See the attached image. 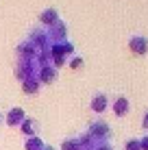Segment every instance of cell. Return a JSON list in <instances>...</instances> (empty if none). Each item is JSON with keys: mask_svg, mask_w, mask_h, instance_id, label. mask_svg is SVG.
Returning a JSON list of instances; mask_svg holds the SVG:
<instances>
[{"mask_svg": "<svg viewBox=\"0 0 148 150\" xmlns=\"http://www.w3.org/2000/svg\"><path fill=\"white\" fill-rule=\"evenodd\" d=\"M89 135H91V137H105V139H109V137H111L109 124L103 122V120L91 122V124H89Z\"/></svg>", "mask_w": 148, "mask_h": 150, "instance_id": "cell-1", "label": "cell"}, {"mask_svg": "<svg viewBox=\"0 0 148 150\" xmlns=\"http://www.w3.org/2000/svg\"><path fill=\"white\" fill-rule=\"evenodd\" d=\"M129 46L131 50L137 54H146L148 52V39L144 37V35H133V37L129 39Z\"/></svg>", "mask_w": 148, "mask_h": 150, "instance_id": "cell-2", "label": "cell"}, {"mask_svg": "<svg viewBox=\"0 0 148 150\" xmlns=\"http://www.w3.org/2000/svg\"><path fill=\"white\" fill-rule=\"evenodd\" d=\"M24 117H26V115H24V111L20 109V107H13V109L9 111V113H7V117H4V122H7L9 126H20V124L24 122Z\"/></svg>", "mask_w": 148, "mask_h": 150, "instance_id": "cell-3", "label": "cell"}, {"mask_svg": "<svg viewBox=\"0 0 148 150\" xmlns=\"http://www.w3.org/2000/svg\"><path fill=\"white\" fill-rule=\"evenodd\" d=\"M37 81H39V83H55V81H57V70H55V68H48V65L39 68Z\"/></svg>", "mask_w": 148, "mask_h": 150, "instance_id": "cell-4", "label": "cell"}, {"mask_svg": "<svg viewBox=\"0 0 148 150\" xmlns=\"http://www.w3.org/2000/svg\"><path fill=\"white\" fill-rule=\"evenodd\" d=\"M20 126H22V131L26 133L28 137H35V135H37L39 124H37V120H33V117H24V122L20 124Z\"/></svg>", "mask_w": 148, "mask_h": 150, "instance_id": "cell-5", "label": "cell"}, {"mask_svg": "<svg viewBox=\"0 0 148 150\" xmlns=\"http://www.w3.org/2000/svg\"><path fill=\"white\" fill-rule=\"evenodd\" d=\"M107 105H109V100H107L105 94H96L94 98H91V109H94L96 113H103L107 109Z\"/></svg>", "mask_w": 148, "mask_h": 150, "instance_id": "cell-6", "label": "cell"}, {"mask_svg": "<svg viewBox=\"0 0 148 150\" xmlns=\"http://www.w3.org/2000/svg\"><path fill=\"white\" fill-rule=\"evenodd\" d=\"M39 20H42L44 24H48V26H52L55 22H59V15H57V11H55V9H46V11L39 15Z\"/></svg>", "mask_w": 148, "mask_h": 150, "instance_id": "cell-7", "label": "cell"}, {"mask_svg": "<svg viewBox=\"0 0 148 150\" xmlns=\"http://www.w3.org/2000/svg\"><path fill=\"white\" fill-rule=\"evenodd\" d=\"M113 111H115V115H126V111H129V100H126L124 96H120L118 100L113 102Z\"/></svg>", "mask_w": 148, "mask_h": 150, "instance_id": "cell-8", "label": "cell"}, {"mask_svg": "<svg viewBox=\"0 0 148 150\" xmlns=\"http://www.w3.org/2000/svg\"><path fill=\"white\" fill-rule=\"evenodd\" d=\"M39 85H42V83H39L37 79H26V81H22V89L26 91V94H37V91H39Z\"/></svg>", "mask_w": 148, "mask_h": 150, "instance_id": "cell-9", "label": "cell"}, {"mask_svg": "<svg viewBox=\"0 0 148 150\" xmlns=\"http://www.w3.org/2000/svg\"><path fill=\"white\" fill-rule=\"evenodd\" d=\"M44 146H46V144H44V142H42V139H39L37 135L26 139V150H42Z\"/></svg>", "mask_w": 148, "mask_h": 150, "instance_id": "cell-10", "label": "cell"}, {"mask_svg": "<svg viewBox=\"0 0 148 150\" xmlns=\"http://www.w3.org/2000/svg\"><path fill=\"white\" fill-rule=\"evenodd\" d=\"M126 150H142L140 148V139H131V142L126 144Z\"/></svg>", "mask_w": 148, "mask_h": 150, "instance_id": "cell-11", "label": "cell"}, {"mask_svg": "<svg viewBox=\"0 0 148 150\" xmlns=\"http://www.w3.org/2000/svg\"><path fill=\"white\" fill-rule=\"evenodd\" d=\"M81 63H83V59H81V57H74V59L70 61V65H72V68H81Z\"/></svg>", "mask_w": 148, "mask_h": 150, "instance_id": "cell-12", "label": "cell"}, {"mask_svg": "<svg viewBox=\"0 0 148 150\" xmlns=\"http://www.w3.org/2000/svg\"><path fill=\"white\" fill-rule=\"evenodd\" d=\"M96 150H111V146H109V144H105V146H98Z\"/></svg>", "mask_w": 148, "mask_h": 150, "instance_id": "cell-13", "label": "cell"}, {"mask_svg": "<svg viewBox=\"0 0 148 150\" xmlns=\"http://www.w3.org/2000/svg\"><path fill=\"white\" fill-rule=\"evenodd\" d=\"M144 128H148V113H146V120H144Z\"/></svg>", "mask_w": 148, "mask_h": 150, "instance_id": "cell-14", "label": "cell"}, {"mask_svg": "<svg viewBox=\"0 0 148 150\" xmlns=\"http://www.w3.org/2000/svg\"><path fill=\"white\" fill-rule=\"evenodd\" d=\"M4 122V117H2V113H0V124H2Z\"/></svg>", "mask_w": 148, "mask_h": 150, "instance_id": "cell-15", "label": "cell"}, {"mask_svg": "<svg viewBox=\"0 0 148 150\" xmlns=\"http://www.w3.org/2000/svg\"><path fill=\"white\" fill-rule=\"evenodd\" d=\"M42 150H52V148H48V146H44V148H42Z\"/></svg>", "mask_w": 148, "mask_h": 150, "instance_id": "cell-16", "label": "cell"}]
</instances>
